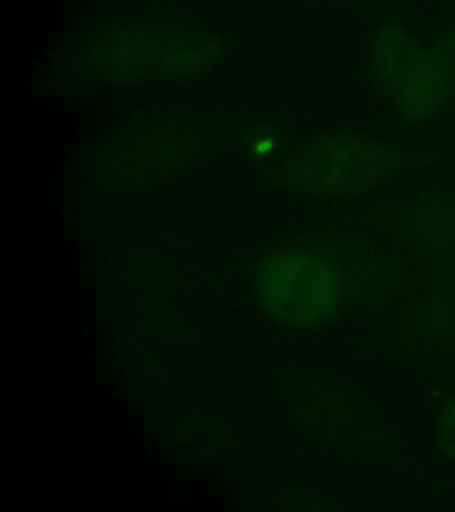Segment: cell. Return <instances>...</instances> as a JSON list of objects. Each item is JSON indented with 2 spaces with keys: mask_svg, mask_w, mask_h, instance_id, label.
<instances>
[{
  "mask_svg": "<svg viewBox=\"0 0 455 512\" xmlns=\"http://www.w3.org/2000/svg\"><path fill=\"white\" fill-rule=\"evenodd\" d=\"M217 32L152 16H114L80 29L52 56L54 82L105 91L207 79L228 59Z\"/></svg>",
  "mask_w": 455,
  "mask_h": 512,
  "instance_id": "obj_1",
  "label": "cell"
},
{
  "mask_svg": "<svg viewBox=\"0 0 455 512\" xmlns=\"http://www.w3.org/2000/svg\"><path fill=\"white\" fill-rule=\"evenodd\" d=\"M207 125L182 114H152L118 127L89 155L88 175L102 187L132 191L162 184L207 157Z\"/></svg>",
  "mask_w": 455,
  "mask_h": 512,
  "instance_id": "obj_2",
  "label": "cell"
},
{
  "mask_svg": "<svg viewBox=\"0 0 455 512\" xmlns=\"http://www.w3.org/2000/svg\"><path fill=\"white\" fill-rule=\"evenodd\" d=\"M397 168V153L376 137L333 132L297 146L276 166L272 180L308 196H347L383 184Z\"/></svg>",
  "mask_w": 455,
  "mask_h": 512,
  "instance_id": "obj_3",
  "label": "cell"
},
{
  "mask_svg": "<svg viewBox=\"0 0 455 512\" xmlns=\"http://www.w3.org/2000/svg\"><path fill=\"white\" fill-rule=\"evenodd\" d=\"M367 57L377 89L406 120L436 118L455 93L434 47H427L404 25L377 27Z\"/></svg>",
  "mask_w": 455,
  "mask_h": 512,
  "instance_id": "obj_4",
  "label": "cell"
},
{
  "mask_svg": "<svg viewBox=\"0 0 455 512\" xmlns=\"http://www.w3.org/2000/svg\"><path fill=\"white\" fill-rule=\"evenodd\" d=\"M256 290L265 310L288 326H317L335 315L342 280L328 258L310 249H285L265 260Z\"/></svg>",
  "mask_w": 455,
  "mask_h": 512,
  "instance_id": "obj_5",
  "label": "cell"
},
{
  "mask_svg": "<svg viewBox=\"0 0 455 512\" xmlns=\"http://www.w3.org/2000/svg\"><path fill=\"white\" fill-rule=\"evenodd\" d=\"M432 47H434V52L440 59L441 66L455 89V29L445 32Z\"/></svg>",
  "mask_w": 455,
  "mask_h": 512,
  "instance_id": "obj_6",
  "label": "cell"
},
{
  "mask_svg": "<svg viewBox=\"0 0 455 512\" xmlns=\"http://www.w3.org/2000/svg\"><path fill=\"white\" fill-rule=\"evenodd\" d=\"M440 443L448 456L455 459V400L441 416Z\"/></svg>",
  "mask_w": 455,
  "mask_h": 512,
  "instance_id": "obj_7",
  "label": "cell"
}]
</instances>
